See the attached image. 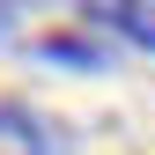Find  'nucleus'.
<instances>
[{
    "mask_svg": "<svg viewBox=\"0 0 155 155\" xmlns=\"http://www.w3.org/2000/svg\"><path fill=\"white\" fill-rule=\"evenodd\" d=\"M81 15L104 37H126V45L155 52V0H81Z\"/></svg>",
    "mask_w": 155,
    "mask_h": 155,
    "instance_id": "nucleus-1",
    "label": "nucleus"
},
{
    "mask_svg": "<svg viewBox=\"0 0 155 155\" xmlns=\"http://www.w3.org/2000/svg\"><path fill=\"white\" fill-rule=\"evenodd\" d=\"M0 155H45V118L22 104H0Z\"/></svg>",
    "mask_w": 155,
    "mask_h": 155,
    "instance_id": "nucleus-3",
    "label": "nucleus"
},
{
    "mask_svg": "<svg viewBox=\"0 0 155 155\" xmlns=\"http://www.w3.org/2000/svg\"><path fill=\"white\" fill-rule=\"evenodd\" d=\"M30 52L52 59V67H81V74H104L111 67V37H81V30H37Z\"/></svg>",
    "mask_w": 155,
    "mask_h": 155,
    "instance_id": "nucleus-2",
    "label": "nucleus"
}]
</instances>
